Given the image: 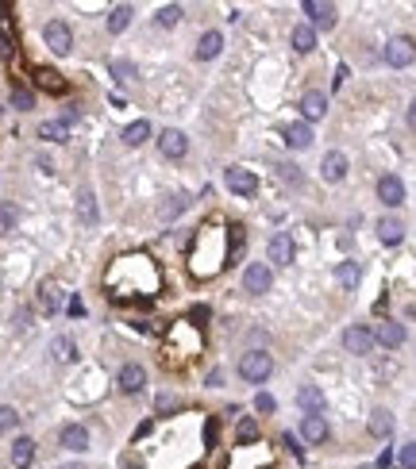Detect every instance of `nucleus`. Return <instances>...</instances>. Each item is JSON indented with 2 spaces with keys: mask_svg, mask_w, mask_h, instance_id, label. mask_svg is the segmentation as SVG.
I'll return each instance as SVG.
<instances>
[{
  "mask_svg": "<svg viewBox=\"0 0 416 469\" xmlns=\"http://www.w3.org/2000/svg\"><path fill=\"white\" fill-rule=\"evenodd\" d=\"M270 373H274V358H270L266 350H250V354L239 358V377L250 381V385H262Z\"/></svg>",
  "mask_w": 416,
  "mask_h": 469,
  "instance_id": "obj_1",
  "label": "nucleus"
},
{
  "mask_svg": "<svg viewBox=\"0 0 416 469\" xmlns=\"http://www.w3.org/2000/svg\"><path fill=\"white\" fill-rule=\"evenodd\" d=\"M385 62H390L393 69H405V66H413L416 62V42L408 39V35H393L390 42H385Z\"/></svg>",
  "mask_w": 416,
  "mask_h": 469,
  "instance_id": "obj_2",
  "label": "nucleus"
},
{
  "mask_svg": "<svg viewBox=\"0 0 416 469\" xmlns=\"http://www.w3.org/2000/svg\"><path fill=\"white\" fill-rule=\"evenodd\" d=\"M270 285H274V270H270V262H250L247 270H243V288H247V293L262 297V293H270Z\"/></svg>",
  "mask_w": 416,
  "mask_h": 469,
  "instance_id": "obj_3",
  "label": "nucleus"
},
{
  "mask_svg": "<svg viewBox=\"0 0 416 469\" xmlns=\"http://www.w3.org/2000/svg\"><path fill=\"white\" fill-rule=\"evenodd\" d=\"M343 350H347V354L367 358L370 350H374V331L362 327V323H351V327L343 331Z\"/></svg>",
  "mask_w": 416,
  "mask_h": 469,
  "instance_id": "obj_4",
  "label": "nucleus"
},
{
  "mask_svg": "<svg viewBox=\"0 0 416 469\" xmlns=\"http://www.w3.org/2000/svg\"><path fill=\"white\" fill-rule=\"evenodd\" d=\"M224 185L235 192V197H255V192H258V177L250 170H243V165L224 170Z\"/></svg>",
  "mask_w": 416,
  "mask_h": 469,
  "instance_id": "obj_5",
  "label": "nucleus"
},
{
  "mask_svg": "<svg viewBox=\"0 0 416 469\" xmlns=\"http://www.w3.org/2000/svg\"><path fill=\"white\" fill-rule=\"evenodd\" d=\"M42 39H47V47L54 50V54H70V50H74V31H70L62 19H50V24L42 27Z\"/></svg>",
  "mask_w": 416,
  "mask_h": 469,
  "instance_id": "obj_6",
  "label": "nucleus"
},
{
  "mask_svg": "<svg viewBox=\"0 0 416 469\" xmlns=\"http://www.w3.org/2000/svg\"><path fill=\"white\" fill-rule=\"evenodd\" d=\"M378 200H382L385 208H401V204H405V181H401L397 173L378 177Z\"/></svg>",
  "mask_w": 416,
  "mask_h": 469,
  "instance_id": "obj_7",
  "label": "nucleus"
},
{
  "mask_svg": "<svg viewBox=\"0 0 416 469\" xmlns=\"http://www.w3.org/2000/svg\"><path fill=\"white\" fill-rule=\"evenodd\" d=\"M159 154L170 158V162H177V158L189 154V139H185V131H177V127L162 131V135H159Z\"/></svg>",
  "mask_w": 416,
  "mask_h": 469,
  "instance_id": "obj_8",
  "label": "nucleus"
},
{
  "mask_svg": "<svg viewBox=\"0 0 416 469\" xmlns=\"http://www.w3.org/2000/svg\"><path fill=\"white\" fill-rule=\"evenodd\" d=\"M301 8H305V16H308V27H312V31H317V27H335V4H324V0H305V4H301Z\"/></svg>",
  "mask_w": 416,
  "mask_h": 469,
  "instance_id": "obj_9",
  "label": "nucleus"
},
{
  "mask_svg": "<svg viewBox=\"0 0 416 469\" xmlns=\"http://www.w3.org/2000/svg\"><path fill=\"white\" fill-rule=\"evenodd\" d=\"M293 254H297V247H293V235H289V231H278L274 239H270V247H266V258H270L274 265H289Z\"/></svg>",
  "mask_w": 416,
  "mask_h": 469,
  "instance_id": "obj_10",
  "label": "nucleus"
},
{
  "mask_svg": "<svg viewBox=\"0 0 416 469\" xmlns=\"http://www.w3.org/2000/svg\"><path fill=\"white\" fill-rule=\"evenodd\" d=\"M324 112H328V97L320 89H308L305 97H301V115H305V124L324 120Z\"/></svg>",
  "mask_w": 416,
  "mask_h": 469,
  "instance_id": "obj_11",
  "label": "nucleus"
},
{
  "mask_svg": "<svg viewBox=\"0 0 416 469\" xmlns=\"http://www.w3.org/2000/svg\"><path fill=\"white\" fill-rule=\"evenodd\" d=\"M116 385H120V393L135 396L143 385H147V370H143V365H135V362H127L124 370L116 373Z\"/></svg>",
  "mask_w": 416,
  "mask_h": 469,
  "instance_id": "obj_12",
  "label": "nucleus"
},
{
  "mask_svg": "<svg viewBox=\"0 0 416 469\" xmlns=\"http://www.w3.org/2000/svg\"><path fill=\"white\" fill-rule=\"evenodd\" d=\"M320 177H324V181H343V177H347V154H343V150H328L324 154V162H320Z\"/></svg>",
  "mask_w": 416,
  "mask_h": 469,
  "instance_id": "obj_13",
  "label": "nucleus"
},
{
  "mask_svg": "<svg viewBox=\"0 0 416 469\" xmlns=\"http://www.w3.org/2000/svg\"><path fill=\"white\" fill-rule=\"evenodd\" d=\"M58 443L66 446L70 454H81V450H89V431H85L81 423H66V427L58 431Z\"/></svg>",
  "mask_w": 416,
  "mask_h": 469,
  "instance_id": "obj_14",
  "label": "nucleus"
},
{
  "mask_svg": "<svg viewBox=\"0 0 416 469\" xmlns=\"http://www.w3.org/2000/svg\"><path fill=\"white\" fill-rule=\"evenodd\" d=\"M374 343H382V346H390V350H397V346L405 343V323L382 320V323L374 327Z\"/></svg>",
  "mask_w": 416,
  "mask_h": 469,
  "instance_id": "obj_15",
  "label": "nucleus"
},
{
  "mask_svg": "<svg viewBox=\"0 0 416 469\" xmlns=\"http://www.w3.org/2000/svg\"><path fill=\"white\" fill-rule=\"evenodd\" d=\"M378 239H382L385 247H397V242L405 239V223H401L397 215H382V220H378Z\"/></svg>",
  "mask_w": 416,
  "mask_h": 469,
  "instance_id": "obj_16",
  "label": "nucleus"
},
{
  "mask_svg": "<svg viewBox=\"0 0 416 469\" xmlns=\"http://www.w3.org/2000/svg\"><path fill=\"white\" fill-rule=\"evenodd\" d=\"M285 142H289V150H308L312 147V124H305V120L289 124L285 127Z\"/></svg>",
  "mask_w": 416,
  "mask_h": 469,
  "instance_id": "obj_17",
  "label": "nucleus"
},
{
  "mask_svg": "<svg viewBox=\"0 0 416 469\" xmlns=\"http://www.w3.org/2000/svg\"><path fill=\"white\" fill-rule=\"evenodd\" d=\"M297 404L305 408V415H320L324 412V393L317 385H301L297 388Z\"/></svg>",
  "mask_w": 416,
  "mask_h": 469,
  "instance_id": "obj_18",
  "label": "nucleus"
},
{
  "mask_svg": "<svg viewBox=\"0 0 416 469\" xmlns=\"http://www.w3.org/2000/svg\"><path fill=\"white\" fill-rule=\"evenodd\" d=\"M301 438H305V443H324L328 438V420L324 415H305V420H301Z\"/></svg>",
  "mask_w": 416,
  "mask_h": 469,
  "instance_id": "obj_19",
  "label": "nucleus"
},
{
  "mask_svg": "<svg viewBox=\"0 0 416 469\" xmlns=\"http://www.w3.org/2000/svg\"><path fill=\"white\" fill-rule=\"evenodd\" d=\"M185 208H189V192H170V197H162V204H159V215L166 223H174L177 215L185 212Z\"/></svg>",
  "mask_w": 416,
  "mask_h": 469,
  "instance_id": "obj_20",
  "label": "nucleus"
},
{
  "mask_svg": "<svg viewBox=\"0 0 416 469\" xmlns=\"http://www.w3.org/2000/svg\"><path fill=\"white\" fill-rule=\"evenodd\" d=\"M220 50H224V35L220 31H205L197 42V58L200 62H212V58H220Z\"/></svg>",
  "mask_w": 416,
  "mask_h": 469,
  "instance_id": "obj_21",
  "label": "nucleus"
},
{
  "mask_svg": "<svg viewBox=\"0 0 416 469\" xmlns=\"http://www.w3.org/2000/svg\"><path fill=\"white\" fill-rule=\"evenodd\" d=\"M367 431H370L374 438H390V435H393V412H390V408H374V415H370Z\"/></svg>",
  "mask_w": 416,
  "mask_h": 469,
  "instance_id": "obj_22",
  "label": "nucleus"
},
{
  "mask_svg": "<svg viewBox=\"0 0 416 469\" xmlns=\"http://www.w3.org/2000/svg\"><path fill=\"white\" fill-rule=\"evenodd\" d=\"M35 461V438H16V443H12V466L16 469H27Z\"/></svg>",
  "mask_w": 416,
  "mask_h": 469,
  "instance_id": "obj_23",
  "label": "nucleus"
},
{
  "mask_svg": "<svg viewBox=\"0 0 416 469\" xmlns=\"http://www.w3.org/2000/svg\"><path fill=\"white\" fill-rule=\"evenodd\" d=\"M289 42H293L297 54H308V50H317V31H312L308 24H297V27H293V35H289Z\"/></svg>",
  "mask_w": 416,
  "mask_h": 469,
  "instance_id": "obj_24",
  "label": "nucleus"
},
{
  "mask_svg": "<svg viewBox=\"0 0 416 469\" xmlns=\"http://www.w3.org/2000/svg\"><path fill=\"white\" fill-rule=\"evenodd\" d=\"M120 139H124V147H143V142L150 139V124H147V120H135V124L124 127Z\"/></svg>",
  "mask_w": 416,
  "mask_h": 469,
  "instance_id": "obj_25",
  "label": "nucleus"
},
{
  "mask_svg": "<svg viewBox=\"0 0 416 469\" xmlns=\"http://www.w3.org/2000/svg\"><path fill=\"white\" fill-rule=\"evenodd\" d=\"M35 85L39 89H47V92H66V77L62 74H54V69H35Z\"/></svg>",
  "mask_w": 416,
  "mask_h": 469,
  "instance_id": "obj_26",
  "label": "nucleus"
},
{
  "mask_svg": "<svg viewBox=\"0 0 416 469\" xmlns=\"http://www.w3.org/2000/svg\"><path fill=\"white\" fill-rule=\"evenodd\" d=\"M335 281H339L343 288H355L358 281H362V265L358 262H339L335 265Z\"/></svg>",
  "mask_w": 416,
  "mask_h": 469,
  "instance_id": "obj_27",
  "label": "nucleus"
},
{
  "mask_svg": "<svg viewBox=\"0 0 416 469\" xmlns=\"http://www.w3.org/2000/svg\"><path fill=\"white\" fill-rule=\"evenodd\" d=\"M127 24H131V4H116L109 12V31L120 35V31H127Z\"/></svg>",
  "mask_w": 416,
  "mask_h": 469,
  "instance_id": "obj_28",
  "label": "nucleus"
},
{
  "mask_svg": "<svg viewBox=\"0 0 416 469\" xmlns=\"http://www.w3.org/2000/svg\"><path fill=\"white\" fill-rule=\"evenodd\" d=\"M66 135H70V127L62 124V120H47V124H39V139H47V142H66Z\"/></svg>",
  "mask_w": 416,
  "mask_h": 469,
  "instance_id": "obj_29",
  "label": "nucleus"
},
{
  "mask_svg": "<svg viewBox=\"0 0 416 469\" xmlns=\"http://www.w3.org/2000/svg\"><path fill=\"white\" fill-rule=\"evenodd\" d=\"M16 223H19V208L12 200H0V235H8Z\"/></svg>",
  "mask_w": 416,
  "mask_h": 469,
  "instance_id": "obj_30",
  "label": "nucleus"
},
{
  "mask_svg": "<svg viewBox=\"0 0 416 469\" xmlns=\"http://www.w3.org/2000/svg\"><path fill=\"white\" fill-rule=\"evenodd\" d=\"M77 215H81L85 223H97V197H93L89 189H85L81 197H77Z\"/></svg>",
  "mask_w": 416,
  "mask_h": 469,
  "instance_id": "obj_31",
  "label": "nucleus"
},
{
  "mask_svg": "<svg viewBox=\"0 0 416 469\" xmlns=\"http://www.w3.org/2000/svg\"><path fill=\"white\" fill-rule=\"evenodd\" d=\"M39 304L47 308V312H54V308L62 304V293H58V285H50V281H47V285L39 288Z\"/></svg>",
  "mask_w": 416,
  "mask_h": 469,
  "instance_id": "obj_32",
  "label": "nucleus"
},
{
  "mask_svg": "<svg viewBox=\"0 0 416 469\" xmlns=\"http://www.w3.org/2000/svg\"><path fill=\"white\" fill-rule=\"evenodd\" d=\"M185 19V8L182 4H166V8L159 12V27H177Z\"/></svg>",
  "mask_w": 416,
  "mask_h": 469,
  "instance_id": "obj_33",
  "label": "nucleus"
},
{
  "mask_svg": "<svg viewBox=\"0 0 416 469\" xmlns=\"http://www.w3.org/2000/svg\"><path fill=\"white\" fill-rule=\"evenodd\" d=\"M50 350H54V358H58V362H74V338L58 335V338H54V346H50Z\"/></svg>",
  "mask_w": 416,
  "mask_h": 469,
  "instance_id": "obj_34",
  "label": "nucleus"
},
{
  "mask_svg": "<svg viewBox=\"0 0 416 469\" xmlns=\"http://www.w3.org/2000/svg\"><path fill=\"white\" fill-rule=\"evenodd\" d=\"M112 74H116L120 81H135L139 69H135V62H127V58H116V62H112Z\"/></svg>",
  "mask_w": 416,
  "mask_h": 469,
  "instance_id": "obj_35",
  "label": "nucleus"
},
{
  "mask_svg": "<svg viewBox=\"0 0 416 469\" xmlns=\"http://www.w3.org/2000/svg\"><path fill=\"white\" fill-rule=\"evenodd\" d=\"M397 466L401 469H416V443H405L397 450Z\"/></svg>",
  "mask_w": 416,
  "mask_h": 469,
  "instance_id": "obj_36",
  "label": "nucleus"
},
{
  "mask_svg": "<svg viewBox=\"0 0 416 469\" xmlns=\"http://www.w3.org/2000/svg\"><path fill=\"white\" fill-rule=\"evenodd\" d=\"M16 423H19L16 408H12V404H0V431H12Z\"/></svg>",
  "mask_w": 416,
  "mask_h": 469,
  "instance_id": "obj_37",
  "label": "nucleus"
},
{
  "mask_svg": "<svg viewBox=\"0 0 416 469\" xmlns=\"http://www.w3.org/2000/svg\"><path fill=\"white\" fill-rule=\"evenodd\" d=\"M12 104H16L19 112H31V108H35V97H31L27 89H12Z\"/></svg>",
  "mask_w": 416,
  "mask_h": 469,
  "instance_id": "obj_38",
  "label": "nucleus"
},
{
  "mask_svg": "<svg viewBox=\"0 0 416 469\" xmlns=\"http://www.w3.org/2000/svg\"><path fill=\"white\" fill-rule=\"evenodd\" d=\"M274 408H278V400H274V396H270V393H258V396H255V412L270 415V412H274Z\"/></svg>",
  "mask_w": 416,
  "mask_h": 469,
  "instance_id": "obj_39",
  "label": "nucleus"
},
{
  "mask_svg": "<svg viewBox=\"0 0 416 469\" xmlns=\"http://www.w3.org/2000/svg\"><path fill=\"white\" fill-rule=\"evenodd\" d=\"M258 438V423L255 420H239V443H255Z\"/></svg>",
  "mask_w": 416,
  "mask_h": 469,
  "instance_id": "obj_40",
  "label": "nucleus"
},
{
  "mask_svg": "<svg viewBox=\"0 0 416 469\" xmlns=\"http://www.w3.org/2000/svg\"><path fill=\"white\" fill-rule=\"evenodd\" d=\"M278 173H282V177H285V181H289V185H297V181H301L297 165H289V162H285V165H278Z\"/></svg>",
  "mask_w": 416,
  "mask_h": 469,
  "instance_id": "obj_41",
  "label": "nucleus"
},
{
  "mask_svg": "<svg viewBox=\"0 0 416 469\" xmlns=\"http://www.w3.org/2000/svg\"><path fill=\"white\" fill-rule=\"evenodd\" d=\"M0 58H12V39H8V31H0Z\"/></svg>",
  "mask_w": 416,
  "mask_h": 469,
  "instance_id": "obj_42",
  "label": "nucleus"
},
{
  "mask_svg": "<svg viewBox=\"0 0 416 469\" xmlns=\"http://www.w3.org/2000/svg\"><path fill=\"white\" fill-rule=\"evenodd\" d=\"M208 385H212V388L224 385V370H212V373H208Z\"/></svg>",
  "mask_w": 416,
  "mask_h": 469,
  "instance_id": "obj_43",
  "label": "nucleus"
},
{
  "mask_svg": "<svg viewBox=\"0 0 416 469\" xmlns=\"http://www.w3.org/2000/svg\"><path fill=\"white\" fill-rule=\"evenodd\" d=\"M170 408H174V396L162 393V396H159V412H170Z\"/></svg>",
  "mask_w": 416,
  "mask_h": 469,
  "instance_id": "obj_44",
  "label": "nucleus"
},
{
  "mask_svg": "<svg viewBox=\"0 0 416 469\" xmlns=\"http://www.w3.org/2000/svg\"><path fill=\"white\" fill-rule=\"evenodd\" d=\"M70 315H85V304H81V300H77V297L70 300Z\"/></svg>",
  "mask_w": 416,
  "mask_h": 469,
  "instance_id": "obj_45",
  "label": "nucleus"
},
{
  "mask_svg": "<svg viewBox=\"0 0 416 469\" xmlns=\"http://www.w3.org/2000/svg\"><path fill=\"white\" fill-rule=\"evenodd\" d=\"M408 127H413V131H416V100H413V104H408Z\"/></svg>",
  "mask_w": 416,
  "mask_h": 469,
  "instance_id": "obj_46",
  "label": "nucleus"
},
{
  "mask_svg": "<svg viewBox=\"0 0 416 469\" xmlns=\"http://www.w3.org/2000/svg\"><path fill=\"white\" fill-rule=\"evenodd\" d=\"M127 469H143V466H139V461H131V466H127Z\"/></svg>",
  "mask_w": 416,
  "mask_h": 469,
  "instance_id": "obj_47",
  "label": "nucleus"
},
{
  "mask_svg": "<svg viewBox=\"0 0 416 469\" xmlns=\"http://www.w3.org/2000/svg\"><path fill=\"white\" fill-rule=\"evenodd\" d=\"M358 469H378V466H358Z\"/></svg>",
  "mask_w": 416,
  "mask_h": 469,
  "instance_id": "obj_48",
  "label": "nucleus"
}]
</instances>
